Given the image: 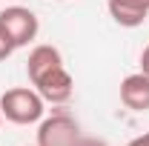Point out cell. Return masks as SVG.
I'll list each match as a JSON object with an SVG mask.
<instances>
[{
    "label": "cell",
    "mask_w": 149,
    "mask_h": 146,
    "mask_svg": "<svg viewBox=\"0 0 149 146\" xmlns=\"http://www.w3.org/2000/svg\"><path fill=\"white\" fill-rule=\"evenodd\" d=\"M26 74L46 103H66L74 92V80L63 66V55L49 43H40L29 52Z\"/></svg>",
    "instance_id": "6da1fadb"
},
{
    "label": "cell",
    "mask_w": 149,
    "mask_h": 146,
    "mask_svg": "<svg viewBox=\"0 0 149 146\" xmlns=\"http://www.w3.org/2000/svg\"><path fill=\"white\" fill-rule=\"evenodd\" d=\"M0 115L9 123L17 126H29V123H40L46 115V100L37 95V89L29 86H15L0 95Z\"/></svg>",
    "instance_id": "7a4b0ae2"
},
{
    "label": "cell",
    "mask_w": 149,
    "mask_h": 146,
    "mask_svg": "<svg viewBox=\"0 0 149 146\" xmlns=\"http://www.w3.org/2000/svg\"><path fill=\"white\" fill-rule=\"evenodd\" d=\"M80 126L72 115L55 112L52 117H43L37 129V146H77L80 143Z\"/></svg>",
    "instance_id": "3957f363"
},
{
    "label": "cell",
    "mask_w": 149,
    "mask_h": 146,
    "mask_svg": "<svg viewBox=\"0 0 149 146\" xmlns=\"http://www.w3.org/2000/svg\"><path fill=\"white\" fill-rule=\"evenodd\" d=\"M0 26L6 29V35L12 37V43H15L17 49L29 46L37 37V32H40L37 15L32 9H26V6H6V9L0 12Z\"/></svg>",
    "instance_id": "277c9868"
},
{
    "label": "cell",
    "mask_w": 149,
    "mask_h": 146,
    "mask_svg": "<svg viewBox=\"0 0 149 146\" xmlns=\"http://www.w3.org/2000/svg\"><path fill=\"white\" fill-rule=\"evenodd\" d=\"M109 17L123 29H138L149 17V0H106Z\"/></svg>",
    "instance_id": "5b68a950"
},
{
    "label": "cell",
    "mask_w": 149,
    "mask_h": 146,
    "mask_svg": "<svg viewBox=\"0 0 149 146\" xmlns=\"http://www.w3.org/2000/svg\"><path fill=\"white\" fill-rule=\"evenodd\" d=\"M120 103L129 112H149V77L143 72L126 74L120 80Z\"/></svg>",
    "instance_id": "8992f818"
},
{
    "label": "cell",
    "mask_w": 149,
    "mask_h": 146,
    "mask_svg": "<svg viewBox=\"0 0 149 146\" xmlns=\"http://www.w3.org/2000/svg\"><path fill=\"white\" fill-rule=\"evenodd\" d=\"M17 46L12 43V37L6 35V29L0 26V60H6V57H12V52H15Z\"/></svg>",
    "instance_id": "52a82bcc"
},
{
    "label": "cell",
    "mask_w": 149,
    "mask_h": 146,
    "mask_svg": "<svg viewBox=\"0 0 149 146\" xmlns=\"http://www.w3.org/2000/svg\"><path fill=\"white\" fill-rule=\"evenodd\" d=\"M126 146H149V132H143V135H138V138H132Z\"/></svg>",
    "instance_id": "ba28073f"
},
{
    "label": "cell",
    "mask_w": 149,
    "mask_h": 146,
    "mask_svg": "<svg viewBox=\"0 0 149 146\" xmlns=\"http://www.w3.org/2000/svg\"><path fill=\"white\" fill-rule=\"evenodd\" d=\"M141 72L149 77V46L143 49V52H141Z\"/></svg>",
    "instance_id": "9c48e42d"
},
{
    "label": "cell",
    "mask_w": 149,
    "mask_h": 146,
    "mask_svg": "<svg viewBox=\"0 0 149 146\" xmlns=\"http://www.w3.org/2000/svg\"><path fill=\"white\" fill-rule=\"evenodd\" d=\"M77 146H106V143H103V140H92V138H80Z\"/></svg>",
    "instance_id": "30bf717a"
},
{
    "label": "cell",
    "mask_w": 149,
    "mask_h": 146,
    "mask_svg": "<svg viewBox=\"0 0 149 146\" xmlns=\"http://www.w3.org/2000/svg\"><path fill=\"white\" fill-rule=\"evenodd\" d=\"M0 123H3V115H0Z\"/></svg>",
    "instance_id": "8fae6325"
},
{
    "label": "cell",
    "mask_w": 149,
    "mask_h": 146,
    "mask_svg": "<svg viewBox=\"0 0 149 146\" xmlns=\"http://www.w3.org/2000/svg\"><path fill=\"white\" fill-rule=\"evenodd\" d=\"M57 3H63V0H57Z\"/></svg>",
    "instance_id": "7c38bea8"
},
{
    "label": "cell",
    "mask_w": 149,
    "mask_h": 146,
    "mask_svg": "<svg viewBox=\"0 0 149 146\" xmlns=\"http://www.w3.org/2000/svg\"><path fill=\"white\" fill-rule=\"evenodd\" d=\"M35 146H37V143H35Z\"/></svg>",
    "instance_id": "4fadbf2b"
}]
</instances>
